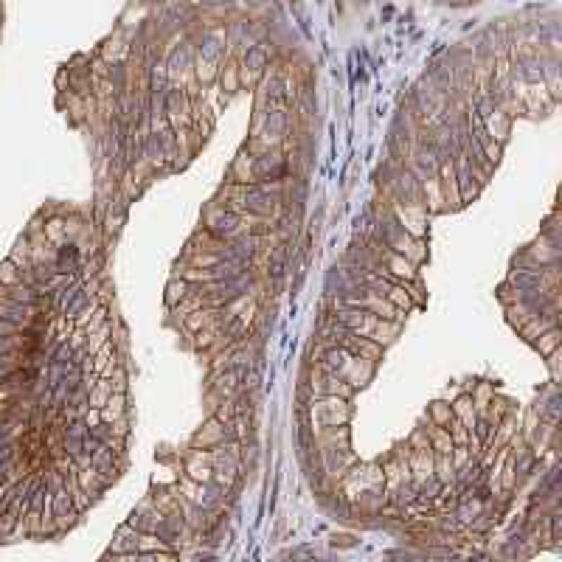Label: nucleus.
Here are the masks:
<instances>
[{
	"label": "nucleus",
	"instance_id": "obj_1",
	"mask_svg": "<svg viewBox=\"0 0 562 562\" xmlns=\"http://www.w3.org/2000/svg\"><path fill=\"white\" fill-rule=\"evenodd\" d=\"M315 363H321L326 371L337 374L343 383H348L355 391H358L360 385H366V383L374 377V366H377V363H371V360H363V358H358V355H351V351H346L343 346H329V348L323 351V358L315 360Z\"/></svg>",
	"mask_w": 562,
	"mask_h": 562
},
{
	"label": "nucleus",
	"instance_id": "obj_2",
	"mask_svg": "<svg viewBox=\"0 0 562 562\" xmlns=\"http://www.w3.org/2000/svg\"><path fill=\"white\" fill-rule=\"evenodd\" d=\"M307 413L312 419V428H343L351 419V405L343 396H312L307 405Z\"/></svg>",
	"mask_w": 562,
	"mask_h": 562
},
{
	"label": "nucleus",
	"instance_id": "obj_3",
	"mask_svg": "<svg viewBox=\"0 0 562 562\" xmlns=\"http://www.w3.org/2000/svg\"><path fill=\"white\" fill-rule=\"evenodd\" d=\"M312 396H343V399H351L355 396V388L348 383H343L337 374L326 371L321 363H315V369H310V380H307Z\"/></svg>",
	"mask_w": 562,
	"mask_h": 562
},
{
	"label": "nucleus",
	"instance_id": "obj_4",
	"mask_svg": "<svg viewBox=\"0 0 562 562\" xmlns=\"http://www.w3.org/2000/svg\"><path fill=\"white\" fill-rule=\"evenodd\" d=\"M211 472H214V456H211V450L194 447L188 453V458H186V475L191 481H197V483H208L211 478H214Z\"/></svg>",
	"mask_w": 562,
	"mask_h": 562
},
{
	"label": "nucleus",
	"instance_id": "obj_5",
	"mask_svg": "<svg viewBox=\"0 0 562 562\" xmlns=\"http://www.w3.org/2000/svg\"><path fill=\"white\" fill-rule=\"evenodd\" d=\"M383 256H385V270H380L383 275H388L391 281H413V278H419L416 275V262H410V259H405L402 253H396V250H383Z\"/></svg>",
	"mask_w": 562,
	"mask_h": 562
},
{
	"label": "nucleus",
	"instance_id": "obj_6",
	"mask_svg": "<svg viewBox=\"0 0 562 562\" xmlns=\"http://www.w3.org/2000/svg\"><path fill=\"white\" fill-rule=\"evenodd\" d=\"M439 188H442V197L447 205H461V194H458V177H456V161L453 158H444L439 163Z\"/></svg>",
	"mask_w": 562,
	"mask_h": 562
},
{
	"label": "nucleus",
	"instance_id": "obj_7",
	"mask_svg": "<svg viewBox=\"0 0 562 562\" xmlns=\"http://www.w3.org/2000/svg\"><path fill=\"white\" fill-rule=\"evenodd\" d=\"M228 439V428L223 425V421H217L214 416H211L205 425H202V431L194 436V447H202V450H211V447H217V444H223Z\"/></svg>",
	"mask_w": 562,
	"mask_h": 562
},
{
	"label": "nucleus",
	"instance_id": "obj_8",
	"mask_svg": "<svg viewBox=\"0 0 562 562\" xmlns=\"http://www.w3.org/2000/svg\"><path fill=\"white\" fill-rule=\"evenodd\" d=\"M223 318V310L220 307H200V310H194V312H188L186 318H183V326L191 332V335H197L200 329H205L208 323H214V321H220Z\"/></svg>",
	"mask_w": 562,
	"mask_h": 562
},
{
	"label": "nucleus",
	"instance_id": "obj_9",
	"mask_svg": "<svg viewBox=\"0 0 562 562\" xmlns=\"http://www.w3.org/2000/svg\"><path fill=\"white\" fill-rule=\"evenodd\" d=\"M450 408H453V416L461 421V425H464L467 431H475V425H478V410H475V405H472V396H469V394L456 396V402H453Z\"/></svg>",
	"mask_w": 562,
	"mask_h": 562
},
{
	"label": "nucleus",
	"instance_id": "obj_10",
	"mask_svg": "<svg viewBox=\"0 0 562 562\" xmlns=\"http://www.w3.org/2000/svg\"><path fill=\"white\" fill-rule=\"evenodd\" d=\"M99 410H102V421H104V425H113L115 419L127 416V394L124 391H113L110 399Z\"/></svg>",
	"mask_w": 562,
	"mask_h": 562
},
{
	"label": "nucleus",
	"instance_id": "obj_11",
	"mask_svg": "<svg viewBox=\"0 0 562 562\" xmlns=\"http://www.w3.org/2000/svg\"><path fill=\"white\" fill-rule=\"evenodd\" d=\"M425 433H428L431 447H433V453H436V456H450V453H453V447H456V444H453V439H450L447 428H439V425H431V421H428Z\"/></svg>",
	"mask_w": 562,
	"mask_h": 562
},
{
	"label": "nucleus",
	"instance_id": "obj_12",
	"mask_svg": "<svg viewBox=\"0 0 562 562\" xmlns=\"http://www.w3.org/2000/svg\"><path fill=\"white\" fill-rule=\"evenodd\" d=\"M492 113H495V115H489V118L481 121V124H483V129H486V135H489L492 140L504 144L506 135H509V118L504 115V110H492Z\"/></svg>",
	"mask_w": 562,
	"mask_h": 562
},
{
	"label": "nucleus",
	"instance_id": "obj_13",
	"mask_svg": "<svg viewBox=\"0 0 562 562\" xmlns=\"http://www.w3.org/2000/svg\"><path fill=\"white\" fill-rule=\"evenodd\" d=\"M531 343H534V348L540 351V358H548V355H554V351L559 348V343H562V332H559L556 326H551V329H545L543 335H537Z\"/></svg>",
	"mask_w": 562,
	"mask_h": 562
},
{
	"label": "nucleus",
	"instance_id": "obj_14",
	"mask_svg": "<svg viewBox=\"0 0 562 562\" xmlns=\"http://www.w3.org/2000/svg\"><path fill=\"white\" fill-rule=\"evenodd\" d=\"M551 326H556V321L554 318H545V315H531L523 326H520V337L526 340V343H531L537 335H543L545 329H551Z\"/></svg>",
	"mask_w": 562,
	"mask_h": 562
},
{
	"label": "nucleus",
	"instance_id": "obj_15",
	"mask_svg": "<svg viewBox=\"0 0 562 562\" xmlns=\"http://www.w3.org/2000/svg\"><path fill=\"white\" fill-rule=\"evenodd\" d=\"M391 304H394V310H399V312H410L416 304H413V298L408 296V290L399 284V281H391V284H388V290L383 293Z\"/></svg>",
	"mask_w": 562,
	"mask_h": 562
},
{
	"label": "nucleus",
	"instance_id": "obj_16",
	"mask_svg": "<svg viewBox=\"0 0 562 562\" xmlns=\"http://www.w3.org/2000/svg\"><path fill=\"white\" fill-rule=\"evenodd\" d=\"M396 332H399V321H385V318H380L377 326H374V332H371V340L380 343V346H388V343L396 337Z\"/></svg>",
	"mask_w": 562,
	"mask_h": 562
},
{
	"label": "nucleus",
	"instance_id": "obj_17",
	"mask_svg": "<svg viewBox=\"0 0 562 562\" xmlns=\"http://www.w3.org/2000/svg\"><path fill=\"white\" fill-rule=\"evenodd\" d=\"M428 421H431V425H439V428H447L450 421H453V408H450L447 402L436 399V402L428 408Z\"/></svg>",
	"mask_w": 562,
	"mask_h": 562
},
{
	"label": "nucleus",
	"instance_id": "obj_18",
	"mask_svg": "<svg viewBox=\"0 0 562 562\" xmlns=\"http://www.w3.org/2000/svg\"><path fill=\"white\" fill-rule=\"evenodd\" d=\"M469 396H472V405H475L478 419H481L486 413V405L492 402V396H495V385H492V383H481V385H475V391Z\"/></svg>",
	"mask_w": 562,
	"mask_h": 562
},
{
	"label": "nucleus",
	"instance_id": "obj_19",
	"mask_svg": "<svg viewBox=\"0 0 562 562\" xmlns=\"http://www.w3.org/2000/svg\"><path fill=\"white\" fill-rule=\"evenodd\" d=\"M110 394H113V383L104 380V377H99L96 385L88 391V405H90V408H102V405L110 399Z\"/></svg>",
	"mask_w": 562,
	"mask_h": 562
},
{
	"label": "nucleus",
	"instance_id": "obj_20",
	"mask_svg": "<svg viewBox=\"0 0 562 562\" xmlns=\"http://www.w3.org/2000/svg\"><path fill=\"white\" fill-rule=\"evenodd\" d=\"M501 492L506 495V492H512L515 489V483H517V456H506V464H504V469H501Z\"/></svg>",
	"mask_w": 562,
	"mask_h": 562
},
{
	"label": "nucleus",
	"instance_id": "obj_21",
	"mask_svg": "<svg viewBox=\"0 0 562 562\" xmlns=\"http://www.w3.org/2000/svg\"><path fill=\"white\" fill-rule=\"evenodd\" d=\"M135 551H138V556H150L155 551H166V543L161 537H155V534H138Z\"/></svg>",
	"mask_w": 562,
	"mask_h": 562
},
{
	"label": "nucleus",
	"instance_id": "obj_22",
	"mask_svg": "<svg viewBox=\"0 0 562 562\" xmlns=\"http://www.w3.org/2000/svg\"><path fill=\"white\" fill-rule=\"evenodd\" d=\"M188 290H191L188 281H183V278L175 275V278L169 281V287H166V304H169V307H177V304L188 296Z\"/></svg>",
	"mask_w": 562,
	"mask_h": 562
},
{
	"label": "nucleus",
	"instance_id": "obj_23",
	"mask_svg": "<svg viewBox=\"0 0 562 562\" xmlns=\"http://www.w3.org/2000/svg\"><path fill=\"white\" fill-rule=\"evenodd\" d=\"M0 284H3V287H17V284H23V275H20V270H17V264H15L12 259L0 262Z\"/></svg>",
	"mask_w": 562,
	"mask_h": 562
},
{
	"label": "nucleus",
	"instance_id": "obj_24",
	"mask_svg": "<svg viewBox=\"0 0 562 562\" xmlns=\"http://www.w3.org/2000/svg\"><path fill=\"white\" fill-rule=\"evenodd\" d=\"M408 447H410V450H433V447H431V439H428V433H425V428H416V431H413Z\"/></svg>",
	"mask_w": 562,
	"mask_h": 562
},
{
	"label": "nucleus",
	"instance_id": "obj_25",
	"mask_svg": "<svg viewBox=\"0 0 562 562\" xmlns=\"http://www.w3.org/2000/svg\"><path fill=\"white\" fill-rule=\"evenodd\" d=\"M26 391L23 388H17V385H0V405H6V402H15L17 396H23Z\"/></svg>",
	"mask_w": 562,
	"mask_h": 562
},
{
	"label": "nucleus",
	"instance_id": "obj_26",
	"mask_svg": "<svg viewBox=\"0 0 562 562\" xmlns=\"http://www.w3.org/2000/svg\"><path fill=\"white\" fill-rule=\"evenodd\" d=\"M110 383H113V391H124V394H127V371H124L121 366H118V369L113 371Z\"/></svg>",
	"mask_w": 562,
	"mask_h": 562
},
{
	"label": "nucleus",
	"instance_id": "obj_27",
	"mask_svg": "<svg viewBox=\"0 0 562 562\" xmlns=\"http://www.w3.org/2000/svg\"><path fill=\"white\" fill-rule=\"evenodd\" d=\"M17 416H15V402H6V405H0V428H6L9 421H15Z\"/></svg>",
	"mask_w": 562,
	"mask_h": 562
}]
</instances>
